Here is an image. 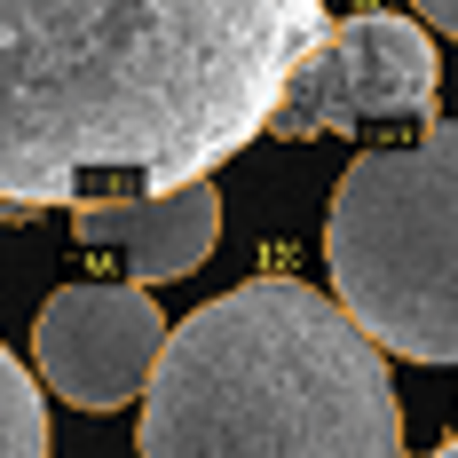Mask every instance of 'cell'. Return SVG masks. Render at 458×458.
Wrapping results in <instances>:
<instances>
[{
  "label": "cell",
  "mask_w": 458,
  "mask_h": 458,
  "mask_svg": "<svg viewBox=\"0 0 458 458\" xmlns=\"http://www.w3.org/2000/svg\"><path fill=\"white\" fill-rule=\"evenodd\" d=\"M317 32L324 0H0V198L47 214L214 182Z\"/></svg>",
  "instance_id": "obj_1"
},
{
  "label": "cell",
  "mask_w": 458,
  "mask_h": 458,
  "mask_svg": "<svg viewBox=\"0 0 458 458\" xmlns=\"http://www.w3.org/2000/svg\"><path fill=\"white\" fill-rule=\"evenodd\" d=\"M142 458H403L387 356L301 276H245L166 324L142 379Z\"/></svg>",
  "instance_id": "obj_2"
},
{
  "label": "cell",
  "mask_w": 458,
  "mask_h": 458,
  "mask_svg": "<svg viewBox=\"0 0 458 458\" xmlns=\"http://www.w3.org/2000/svg\"><path fill=\"white\" fill-rule=\"evenodd\" d=\"M324 269L340 317L379 356L458 364V119L348 158L324 214Z\"/></svg>",
  "instance_id": "obj_3"
},
{
  "label": "cell",
  "mask_w": 458,
  "mask_h": 458,
  "mask_svg": "<svg viewBox=\"0 0 458 458\" xmlns=\"http://www.w3.org/2000/svg\"><path fill=\"white\" fill-rule=\"evenodd\" d=\"M435 88L443 64L427 24L395 16V8H356L348 24H324L317 47L293 64V80L269 111L276 142H317V135H371L379 127H427L435 119Z\"/></svg>",
  "instance_id": "obj_4"
},
{
  "label": "cell",
  "mask_w": 458,
  "mask_h": 458,
  "mask_svg": "<svg viewBox=\"0 0 458 458\" xmlns=\"http://www.w3.org/2000/svg\"><path fill=\"white\" fill-rule=\"evenodd\" d=\"M166 348V317L142 284H64L40 301L32 324V364H40L47 395L55 403H80V411H119L135 403L150 364Z\"/></svg>",
  "instance_id": "obj_5"
},
{
  "label": "cell",
  "mask_w": 458,
  "mask_h": 458,
  "mask_svg": "<svg viewBox=\"0 0 458 458\" xmlns=\"http://www.w3.org/2000/svg\"><path fill=\"white\" fill-rule=\"evenodd\" d=\"M72 237L119 261L127 284H166L190 276L214 245H222V190L214 182H182L158 190V198H103V206H72Z\"/></svg>",
  "instance_id": "obj_6"
},
{
  "label": "cell",
  "mask_w": 458,
  "mask_h": 458,
  "mask_svg": "<svg viewBox=\"0 0 458 458\" xmlns=\"http://www.w3.org/2000/svg\"><path fill=\"white\" fill-rule=\"evenodd\" d=\"M0 458H47V403H40V379L8 356V340H0Z\"/></svg>",
  "instance_id": "obj_7"
},
{
  "label": "cell",
  "mask_w": 458,
  "mask_h": 458,
  "mask_svg": "<svg viewBox=\"0 0 458 458\" xmlns=\"http://www.w3.org/2000/svg\"><path fill=\"white\" fill-rule=\"evenodd\" d=\"M411 8H419V24H435V32L458 40V0H411Z\"/></svg>",
  "instance_id": "obj_8"
},
{
  "label": "cell",
  "mask_w": 458,
  "mask_h": 458,
  "mask_svg": "<svg viewBox=\"0 0 458 458\" xmlns=\"http://www.w3.org/2000/svg\"><path fill=\"white\" fill-rule=\"evenodd\" d=\"M8 222H32V214H24V206H8V198H0V229Z\"/></svg>",
  "instance_id": "obj_9"
},
{
  "label": "cell",
  "mask_w": 458,
  "mask_h": 458,
  "mask_svg": "<svg viewBox=\"0 0 458 458\" xmlns=\"http://www.w3.org/2000/svg\"><path fill=\"white\" fill-rule=\"evenodd\" d=\"M427 458H458V435H443V443H435V451H427Z\"/></svg>",
  "instance_id": "obj_10"
}]
</instances>
